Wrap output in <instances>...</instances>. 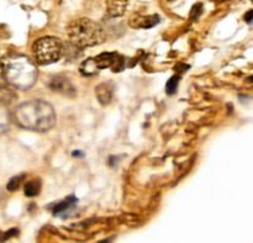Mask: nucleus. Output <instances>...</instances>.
Returning <instances> with one entry per match:
<instances>
[{
    "label": "nucleus",
    "mask_w": 253,
    "mask_h": 243,
    "mask_svg": "<svg viewBox=\"0 0 253 243\" xmlns=\"http://www.w3.org/2000/svg\"><path fill=\"white\" fill-rule=\"evenodd\" d=\"M15 121L19 126L36 132L51 130L56 122L53 108L47 101L30 100L22 103L15 110Z\"/></svg>",
    "instance_id": "obj_1"
},
{
    "label": "nucleus",
    "mask_w": 253,
    "mask_h": 243,
    "mask_svg": "<svg viewBox=\"0 0 253 243\" xmlns=\"http://www.w3.org/2000/svg\"><path fill=\"white\" fill-rule=\"evenodd\" d=\"M4 79L21 90L30 89L37 79V69L29 57L20 53L7 54L1 61Z\"/></svg>",
    "instance_id": "obj_2"
},
{
    "label": "nucleus",
    "mask_w": 253,
    "mask_h": 243,
    "mask_svg": "<svg viewBox=\"0 0 253 243\" xmlns=\"http://www.w3.org/2000/svg\"><path fill=\"white\" fill-rule=\"evenodd\" d=\"M68 39L77 48H85L101 44L106 39V34L101 25L90 19H78L67 29Z\"/></svg>",
    "instance_id": "obj_3"
},
{
    "label": "nucleus",
    "mask_w": 253,
    "mask_h": 243,
    "mask_svg": "<svg viewBox=\"0 0 253 243\" xmlns=\"http://www.w3.org/2000/svg\"><path fill=\"white\" fill-rule=\"evenodd\" d=\"M32 52L39 64H51L62 58L64 47L61 40L56 37H42L35 42Z\"/></svg>",
    "instance_id": "obj_4"
},
{
    "label": "nucleus",
    "mask_w": 253,
    "mask_h": 243,
    "mask_svg": "<svg viewBox=\"0 0 253 243\" xmlns=\"http://www.w3.org/2000/svg\"><path fill=\"white\" fill-rule=\"evenodd\" d=\"M49 88L54 91L64 94V95H74V93H76V89L72 85L71 81L62 76L53 77L52 81H49Z\"/></svg>",
    "instance_id": "obj_5"
},
{
    "label": "nucleus",
    "mask_w": 253,
    "mask_h": 243,
    "mask_svg": "<svg viewBox=\"0 0 253 243\" xmlns=\"http://www.w3.org/2000/svg\"><path fill=\"white\" fill-rule=\"evenodd\" d=\"M96 98L103 105H106L111 101L114 93V85L111 83H101L100 85L96 86Z\"/></svg>",
    "instance_id": "obj_6"
},
{
    "label": "nucleus",
    "mask_w": 253,
    "mask_h": 243,
    "mask_svg": "<svg viewBox=\"0 0 253 243\" xmlns=\"http://www.w3.org/2000/svg\"><path fill=\"white\" fill-rule=\"evenodd\" d=\"M127 0H108V11L111 16H120L125 12Z\"/></svg>",
    "instance_id": "obj_7"
},
{
    "label": "nucleus",
    "mask_w": 253,
    "mask_h": 243,
    "mask_svg": "<svg viewBox=\"0 0 253 243\" xmlns=\"http://www.w3.org/2000/svg\"><path fill=\"white\" fill-rule=\"evenodd\" d=\"M10 113L7 106L0 100V135L5 133L10 127Z\"/></svg>",
    "instance_id": "obj_8"
},
{
    "label": "nucleus",
    "mask_w": 253,
    "mask_h": 243,
    "mask_svg": "<svg viewBox=\"0 0 253 243\" xmlns=\"http://www.w3.org/2000/svg\"><path fill=\"white\" fill-rule=\"evenodd\" d=\"M81 72L83 76H94L99 72V67L95 59H86L81 66Z\"/></svg>",
    "instance_id": "obj_9"
},
{
    "label": "nucleus",
    "mask_w": 253,
    "mask_h": 243,
    "mask_svg": "<svg viewBox=\"0 0 253 243\" xmlns=\"http://www.w3.org/2000/svg\"><path fill=\"white\" fill-rule=\"evenodd\" d=\"M40 190H41V183H40V180H30L24 187L25 195L29 198H34L36 195H39Z\"/></svg>",
    "instance_id": "obj_10"
},
{
    "label": "nucleus",
    "mask_w": 253,
    "mask_h": 243,
    "mask_svg": "<svg viewBox=\"0 0 253 243\" xmlns=\"http://www.w3.org/2000/svg\"><path fill=\"white\" fill-rule=\"evenodd\" d=\"M76 202H77L76 198H73V197L68 198V199H66V200H64V202H59V204H57L56 206H54L53 214L54 215H61L62 212L67 211V210H68L69 207L73 206V205L76 204Z\"/></svg>",
    "instance_id": "obj_11"
},
{
    "label": "nucleus",
    "mask_w": 253,
    "mask_h": 243,
    "mask_svg": "<svg viewBox=\"0 0 253 243\" xmlns=\"http://www.w3.org/2000/svg\"><path fill=\"white\" fill-rule=\"evenodd\" d=\"M160 21V17L157 15H152V16H148V17H138L136 20V25L135 26L137 27H152L155 26L156 24H158Z\"/></svg>",
    "instance_id": "obj_12"
},
{
    "label": "nucleus",
    "mask_w": 253,
    "mask_h": 243,
    "mask_svg": "<svg viewBox=\"0 0 253 243\" xmlns=\"http://www.w3.org/2000/svg\"><path fill=\"white\" fill-rule=\"evenodd\" d=\"M179 81H180V76H173L172 78L167 81V84H166V91H167V94L172 95V94L175 93Z\"/></svg>",
    "instance_id": "obj_13"
},
{
    "label": "nucleus",
    "mask_w": 253,
    "mask_h": 243,
    "mask_svg": "<svg viewBox=\"0 0 253 243\" xmlns=\"http://www.w3.org/2000/svg\"><path fill=\"white\" fill-rule=\"evenodd\" d=\"M24 178H25V175H17V177L11 178L6 185L7 190H9V192H15V190L19 189L20 184H21V182L24 180Z\"/></svg>",
    "instance_id": "obj_14"
},
{
    "label": "nucleus",
    "mask_w": 253,
    "mask_h": 243,
    "mask_svg": "<svg viewBox=\"0 0 253 243\" xmlns=\"http://www.w3.org/2000/svg\"><path fill=\"white\" fill-rule=\"evenodd\" d=\"M203 11V5L200 4V2H198L197 5H194L192 9V12H190V17H192L193 20L198 19V17L200 16V14H202Z\"/></svg>",
    "instance_id": "obj_15"
},
{
    "label": "nucleus",
    "mask_w": 253,
    "mask_h": 243,
    "mask_svg": "<svg viewBox=\"0 0 253 243\" xmlns=\"http://www.w3.org/2000/svg\"><path fill=\"white\" fill-rule=\"evenodd\" d=\"M245 20H246L247 22H250V24H251V22L253 21V10H250V11L247 12L246 15H245Z\"/></svg>",
    "instance_id": "obj_16"
},
{
    "label": "nucleus",
    "mask_w": 253,
    "mask_h": 243,
    "mask_svg": "<svg viewBox=\"0 0 253 243\" xmlns=\"http://www.w3.org/2000/svg\"><path fill=\"white\" fill-rule=\"evenodd\" d=\"M2 81H5V79H4V73H2V66L1 63H0V84L2 83Z\"/></svg>",
    "instance_id": "obj_17"
}]
</instances>
